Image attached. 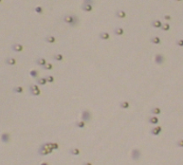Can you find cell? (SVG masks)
Returning <instances> with one entry per match:
<instances>
[{
    "mask_svg": "<svg viewBox=\"0 0 183 165\" xmlns=\"http://www.w3.org/2000/svg\"><path fill=\"white\" fill-rule=\"evenodd\" d=\"M0 3H2V0H0Z\"/></svg>",
    "mask_w": 183,
    "mask_h": 165,
    "instance_id": "cell-38",
    "label": "cell"
},
{
    "mask_svg": "<svg viewBox=\"0 0 183 165\" xmlns=\"http://www.w3.org/2000/svg\"><path fill=\"white\" fill-rule=\"evenodd\" d=\"M115 16H116L117 18L123 19V18H125V17H126V12H125L124 11H122V10H119V11H117V12H116V13H115Z\"/></svg>",
    "mask_w": 183,
    "mask_h": 165,
    "instance_id": "cell-11",
    "label": "cell"
},
{
    "mask_svg": "<svg viewBox=\"0 0 183 165\" xmlns=\"http://www.w3.org/2000/svg\"><path fill=\"white\" fill-rule=\"evenodd\" d=\"M161 25H162V23L160 22V20H153L151 22V26L153 28H156V29H160L161 27Z\"/></svg>",
    "mask_w": 183,
    "mask_h": 165,
    "instance_id": "cell-21",
    "label": "cell"
},
{
    "mask_svg": "<svg viewBox=\"0 0 183 165\" xmlns=\"http://www.w3.org/2000/svg\"><path fill=\"white\" fill-rule=\"evenodd\" d=\"M36 82H37L38 85H40V86H45L47 82L46 77H39V78L36 79Z\"/></svg>",
    "mask_w": 183,
    "mask_h": 165,
    "instance_id": "cell-20",
    "label": "cell"
},
{
    "mask_svg": "<svg viewBox=\"0 0 183 165\" xmlns=\"http://www.w3.org/2000/svg\"><path fill=\"white\" fill-rule=\"evenodd\" d=\"M29 91H30V94L32 96H39L41 95V90L39 89V87L37 85H31L29 87Z\"/></svg>",
    "mask_w": 183,
    "mask_h": 165,
    "instance_id": "cell-2",
    "label": "cell"
},
{
    "mask_svg": "<svg viewBox=\"0 0 183 165\" xmlns=\"http://www.w3.org/2000/svg\"><path fill=\"white\" fill-rule=\"evenodd\" d=\"M86 122H84V121H80V122H77L76 123H75V126L76 127H78V128H85L86 127Z\"/></svg>",
    "mask_w": 183,
    "mask_h": 165,
    "instance_id": "cell-28",
    "label": "cell"
},
{
    "mask_svg": "<svg viewBox=\"0 0 183 165\" xmlns=\"http://www.w3.org/2000/svg\"><path fill=\"white\" fill-rule=\"evenodd\" d=\"M63 21H64L66 24H67V25L71 26V27H76V26H78L79 22H80L79 17H77L75 14H66V15H64V17H63Z\"/></svg>",
    "mask_w": 183,
    "mask_h": 165,
    "instance_id": "cell-1",
    "label": "cell"
},
{
    "mask_svg": "<svg viewBox=\"0 0 183 165\" xmlns=\"http://www.w3.org/2000/svg\"><path fill=\"white\" fill-rule=\"evenodd\" d=\"M48 146H49V148L52 150L59 149V144L57 142H48Z\"/></svg>",
    "mask_w": 183,
    "mask_h": 165,
    "instance_id": "cell-29",
    "label": "cell"
},
{
    "mask_svg": "<svg viewBox=\"0 0 183 165\" xmlns=\"http://www.w3.org/2000/svg\"><path fill=\"white\" fill-rule=\"evenodd\" d=\"M1 142L3 143H9L11 142V135L9 133H3L1 135Z\"/></svg>",
    "mask_w": 183,
    "mask_h": 165,
    "instance_id": "cell-9",
    "label": "cell"
},
{
    "mask_svg": "<svg viewBox=\"0 0 183 165\" xmlns=\"http://www.w3.org/2000/svg\"><path fill=\"white\" fill-rule=\"evenodd\" d=\"M175 145L177 146V147L182 148L183 147V140H179V141H177V142H175Z\"/></svg>",
    "mask_w": 183,
    "mask_h": 165,
    "instance_id": "cell-33",
    "label": "cell"
},
{
    "mask_svg": "<svg viewBox=\"0 0 183 165\" xmlns=\"http://www.w3.org/2000/svg\"><path fill=\"white\" fill-rule=\"evenodd\" d=\"M52 59L57 61V62H62L64 60V56L62 54H60V53H56V54L52 55Z\"/></svg>",
    "mask_w": 183,
    "mask_h": 165,
    "instance_id": "cell-23",
    "label": "cell"
},
{
    "mask_svg": "<svg viewBox=\"0 0 183 165\" xmlns=\"http://www.w3.org/2000/svg\"><path fill=\"white\" fill-rule=\"evenodd\" d=\"M5 63L9 65V66H15L16 65V59L12 58V57H8L5 59Z\"/></svg>",
    "mask_w": 183,
    "mask_h": 165,
    "instance_id": "cell-15",
    "label": "cell"
},
{
    "mask_svg": "<svg viewBox=\"0 0 183 165\" xmlns=\"http://www.w3.org/2000/svg\"><path fill=\"white\" fill-rule=\"evenodd\" d=\"M35 63H36V65H38L39 67H43V66H45L46 64H47V60L45 59V58H42V57H39V58H37V59L35 60Z\"/></svg>",
    "mask_w": 183,
    "mask_h": 165,
    "instance_id": "cell-12",
    "label": "cell"
},
{
    "mask_svg": "<svg viewBox=\"0 0 183 165\" xmlns=\"http://www.w3.org/2000/svg\"><path fill=\"white\" fill-rule=\"evenodd\" d=\"M175 1H177V2H180V1H182V0H175Z\"/></svg>",
    "mask_w": 183,
    "mask_h": 165,
    "instance_id": "cell-37",
    "label": "cell"
},
{
    "mask_svg": "<svg viewBox=\"0 0 183 165\" xmlns=\"http://www.w3.org/2000/svg\"><path fill=\"white\" fill-rule=\"evenodd\" d=\"M23 87H20V86H16V87H14L13 88H12V92L13 93H16V94H21V93H23Z\"/></svg>",
    "mask_w": 183,
    "mask_h": 165,
    "instance_id": "cell-22",
    "label": "cell"
},
{
    "mask_svg": "<svg viewBox=\"0 0 183 165\" xmlns=\"http://www.w3.org/2000/svg\"><path fill=\"white\" fill-rule=\"evenodd\" d=\"M159 122H160V120H159V118L156 117V116H151L150 118L148 119V122L149 123H151V124H154V125H156V124H158L159 123Z\"/></svg>",
    "mask_w": 183,
    "mask_h": 165,
    "instance_id": "cell-14",
    "label": "cell"
},
{
    "mask_svg": "<svg viewBox=\"0 0 183 165\" xmlns=\"http://www.w3.org/2000/svg\"><path fill=\"white\" fill-rule=\"evenodd\" d=\"M45 41H46L47 43L53 44L56 42V38H55L54 36H47V37H45Z\"/></svg>",
    "mask_w": 183,
    "mask_h": 165,
    "instance_id": "cell-25",
    "label": "cell"
},
{
    "mask_svg": "<svg viewBox=\"0 0 183 165\" xmlns=\"http://www.w3.org/2000/svg\"><path fill=\"white\" fill-rule=\"evenodd\" d=\"M131 157H132L133 160H140V158L141 157V152L140 149H133V151L131 152Z\"/></svg>",
    "mask_w": 183,
    "mask_h": 165,
    "instance_id": "cell-5",
    "label": "cell"
},
{
    "mask_svg": "<svg viewBox=\"0 0 183 165\" xmlns=\"http://www.w3.org/2000/svg\"><path fill=\"white\" fill-rule=\"evenodd\" d=\"M161 30H162V31H163V32H168V31H169V30H170V24L169 23H164V24H162V25H161Z\"/></svg>",
    "mask_w": 183,
    "mask_h": 165,
    "instance_id": "cell-30",
    "label": "cell"
},
{
    "mask_svg": "<svg viewBox=\"0 0 183 165\" xmlns=\"http://www.w3.org/2000/svg\"><path fill=\"white\" fill-rule=\"evenodd\" d=\"M161 132H162L161 126H155V127H153L152 129L150 130V134L153 135V136H159Z\"/></svg>",
    "mask_w": 183,
    "mask_h": 165,
    "instance_id": "cell-8",
    "label": "cell"
},
{
    "mask_svg": "<svg viewBox=\"0 0 183 165\" xmlns=\"http://www.w3.org/2000/svg\"><path fill=\"white\" fill-rule=\"evenodd\" d=\"M84 3H86V4L93 5L94 3H95V0H84Z\"/></svg>",
    "mask_w": 183,
    "mask_h": 165,
    "instance_id": "cell-35",
    "label": "cell"
},
{
    "mask_svg": "<svg viewBox=\"0 0 183 165\" xmlns=\"http://www.w3.org/2000/svg\"><path fill=\"white\" fill-rule=\"evenodd\" d=\"M113 32H114V34H115V35L121 36V35H123V34H124V30H123L122 28H115Z\"/></svg>",
    "mask_w": 183,
    "mask_h": 165,
    "instance_id": "cell-13",
    "label": "cell"
},
{
    "mask_svg": "<svg viewBox=\"0 0 183 165\" xmlns=\"http://www.w3.org/2000/svg\"><path fill=\"white\" fill-rule=\"evenodd\" d=\"M11 48H12V51H14V52H22L24 50V46L23 45H21V44H12V46H11Z\"/></svg>",
    "mask_w": 183,
    "mask_h": 165,
    "instance_id": "cell-7",
    "label": "cell"
},
{
    "mask_svg": "<svg viewBox=\"0 0 183 165\" xmlns=\"http://www.w3.org/2000/svg\"><path fill=\"white\" fill-rule=\"evenodd\" d=\"M91 118H92V114H91V112H90L89 110L86 109L82 112V121L88 122L91 120Z\"/></svg>",
    "mask_w": 183,
    "mask_h": 165,
    "instance_id": "cell-4",
    "label": "cell"
},
{
    "mask_svg": "<svg viewBox=\"0 0 183 165\" xmlns=\"http://www.w3.org/2000/svg\"><path fill=\"white\" fill-rule=\"evenodd\" d=\"M150 42L152 44H155V45H160V44H161V40L159 36H153L150 38Z\"/></svg>",
    "mask_w": 183,
    "mask_h": 165,
    "instance_id": "cell-17",
    "label": "cell"
},
{
    "mask_svg": "<svg viewBox=\"0 0 183 165\" xmlns=\"http://www.w3.org/2000/svg\"><path fill=\"white\" fill-rule=\"evenodd\" d=\"M82 10L84 11V12H92V11H93V7H92V5L84 3V4L82 5Z\"/></svg>",
    "mask_w": 183,
    "mask_h": 165,
    "instance_id": "cell-10",
    "label": "cell"
},
{
    "mask_svg": "<svg viewBox=\"0 0 183 165\" xmlns=\"http://www.w3.org/2000/svg\"><path fill=\"white\" fill-rule=\"evenodd\" d=\"M99 37H100L101 40H109L110 39V34L106 32H101V33H100Z\"/></svg>",
    "mask_w": 183,
    "mask_h": 165,
    "instance_id": "cell-18",
    "label": "cell"
},
{
    "mask_svg": "<svg viewBox=\"0 0 183 165\" xmlns=\"http://www.w3.org/2000/svg\"><path fill=\"white\" fill-rule=\"evenodd\" d=\"M42 68H43L44 70H51V69L53 68V66H52V64H50V63H47L45 66L42 67Z\"/></svg>",
    "mask_w": 183,
    "mask_h": 165,
    "instance_id": "cell-31",
    "label": "cell"
},
{
    "mask_svg": "<svg viewBox=\"0 0 183 165\" xmlns=\"http://www.w3.org/2000/svg\"><path fill=\"white\" fill-rule=\"evenodd\" d=\"M175 44H176V46H178V47H182L183 46V40L177 39L176 41H175Z\"/></svg>",
    "mask_w": 183,
    "mask_h": 165,
    "instance_id": "cell-34",
    "label": "cell"
},
{
    "mask_svg": "<svg viewBox=\"0 0 183 165\" xmlns=\"http://www.w3.org/2000/svg\"><path fill=\"white\" fill-rule=\"evenodd\" d=\"M34 12L38 14H43L44 13V8L42 6H36L34 8Z\"/></svg>",
    "mask_w": 183,
    "mask_h": 165,
    "instance_id": "cell-27",
    "label": "cell"
},
{
    "mask_svg": "<svg viewBox=\"0 0 183 165\" xmlns=\"http://www.w3.org/2000/svg\"><path fill=\"white\" fill-rule=\"evenodd\" d=\"M163 18L165 20H167V21H171L172 20V17L171 15H167V14H165V15H163Z\"/></svg>",
    "mask_w": 183,
    "mask_h": 165,
    "instance_id": "cell-36",
    "label": "cell"
},
{
    "mask_svg": "<svg viewBox=\"0 0 183 165\" xmlns=\"http://www.w3.org/2000/svg\"><path fill=\"white\" fill-rule=\"evenodd\" d=\"M46 79H47V82L51 84V82H54V77L51 76V75H47L46 76Z\"/></svg>",
    "mask_w": 183,
    "mask_h": 165,
    "instance_id": "cell-32",
    "label": "cell"
},
{
    "mask_svg": "<svg viewBox=\"0 0 183 165\" xmlns=\"http://www.w3.org/2000/svg\"><path fill=\"white\" fill-rule=\"evenodd\" d=\"M150 112H151V114L158 116V115L161 114V109H160V107H158V106H155V107H153L152 109L150 110Z\"/></svg>",
    "mask_w": 183,
    "mask_h": 165,
    "instance_id": "cell-16",
    "label": "cell"
},
{
    "mask_svg": "<svg viewBox=\"0 0 183 165\" xmlns=\"http://www.w3.org/2000/svg\"><path fill=\"white\" fill-rule=\"evenodd\" d=\"M30 75H31L32 78L37 79L38 78V76H39V71L36 70V69H32V70L30 71Z\"/></svg>",
    "mask_w": 183,
    "mask_h": 165,
    "instance_id": "cell-26",
    "label": "cell"
},
{
    "mask_svg": "<svg viewBox=\"0 0 183 165\" xmlns=\"http://www.w3.org/2000/svg\"><path fill=\"white\" fill-rule=\"evenodd\" d=\"M120 107L121 109H128L130 107V103H129L128 101H122V102H120Z\"/></svg>",
    "mask_w": 183,
    "mask_h": 165,
    "instance_id": "cell-19",
    "label": "cell"
},
{
    "mask_svg": "<svg viewBox=\"0 0 183 165\" xmlns=\"http://www.w3.org/2000/svg\"><path fill=\"white\" fill-rule=\"evenodd\" d=\"M53 150L50 149V148H47V147H45V146L42 144L40 146L39 150H38V155L40 156H47V155H49V154L52 153Z\"/></svg>",
    "mask_w": 183,
    "mask_h": 165,
    "instance_id": "cell-3",
    "label": "cell"
},
{
    "mask_svg": "<svg viewBox=\"0 0 183 165\" xmlns=\"http://www.w3.org/2000/svg\"><path fill=\"white\" fill-rule=\"evenodd\" d=\"M155 62H156V65H163L164 62H165V57H164L163 54H161V53H156L155 55Z\"/></svg>",
    "mask_w": 183,
    "mask_h": 165,
    "instance_id": "cell-6",
    "label": "cell"
},
{
    "mask_svg": "<svg viewBox=\"0 0 183 165\" xmlns=\"http://www.w3.org/2000/svg\"><path fill=\"white\" fill-rule=\"evenodd\" d=\"M69 154L70 155H72V156H79L80 154H81V151H80V149H78V148H71V149H69Z\"/></svg>",
    "mask_w": 183,
    "mask_h": 165,
    "instance_id": "cell-24",
    "label": "cell"
}]
</instances>
